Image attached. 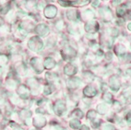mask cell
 <instances>
[{
  "label": "cell",
  "mask_w": 131,
  "mask_h": 130,
  "mask_svg": "<svg viewBox=\"0 0 131 130\" xmlns=\"http://www.w3.org/2000/svg\"><path fill=\"white\" fill-rule=\"evenodd\" d=\"M97 55H98L99 56H103V51H102L101 50H99L98 52H97Z\"/></svg>",
  "instance_id": "cell-20"
},
{
  "label": "cell",
  "mask_w": 131,
  "mask_h": 130,
  "mask_svg": "<svg viewBox=\"0 0 131 130\" xmlns=\"http://www.w3.org/2000/svg\"><path fill=\"white\" fill-rule=\"evenodd\" d=\"M92 3H93V4H92V6H93L97 7V6H99V4H100V1H94V2H93Z\"/></svg>",
  "instance_id": "cell-17"
},
{
  "label": "cell",
  "mask_w": 131,
  "mask_h": 130,
  "mask_svg": "<svg viewBox=\"0 0 131 130\" xmlns=\"http://www.w3.org/2000/svg\"><path fill=\"white\" fill-rule=\"evenodd\" d=\"M101 90L104 92H108V87H107V85L105 83H103L102 86H101Z\"/></svg>",
  "instance_id": "cell-16"
},
{
  "label": "cell",
  "mask_w": 131,
  "mask_h": 130,
  "mask_svg": "<svg viewBox=\"0 0 131 130\" xmlns=\"http://www.w3.org/2000/svg\"><path fill=\"white\" fill-rule=\"evenodd\" d=\"M103 129L104 130H115V128L111 124H107V125H104Z\"/></svg>",
  "instance_id": "cell-12"
},
{
  "label": "cell",
  "mask_w": 131,
  "mask_h": 130,
  "mask_svg": "<svg viewBox=\"0 0 131 130\" xmlns=\"http://www.w3.org/2000/svg\"><path fill=\"white\" fill-rule=\"evenodd\" d=\"M126 75H128L129 76H130V77H131V67H129V68L126 69Z\"/></svg>",
  "instance_id": "cell-18"
},
{
  "label": "cell",
  "mask_w": 131,
  "mask_h": 130,
  "mask_svg": "<svg viewBox=\"0 0 131 130\" xmlns=\"http://www.w3.org/2000/svg\"><path fill=\"white\" fill-rule=\"evenodd\" d=\"M126 120L128 122L131 123V111H129V112L126 114Z\"/></svg>",
  "instance_id": "cell-15"
},
{
  "label": "cell",
  "mask_w": 131,
  "mask_h": 130,
  "mask_svg": "<svg viewBox=\"0 0 131 130\" xmlns=\"http://www.w3.org/2000/svg\"><path fill=\"white\" fill-rule=\"evenodd\" d=\"M96 115H97L96 111L93 110H91L87 113V119H89L90 120H93V119H95V117H96Z\"/></svg>",
  "instance_id": "cell-9"
},
{
  "label": "cell",
  "mask_w": 131,
  "mask_h": 130,
  "mask_svg": "<svg viewBox=\"0 0 131 130\" xmlns=\"http://www.w3.org/2000/svg\"><path fill=\"white\" fill-rule=\"evenodd\" d=\"M83 92H84V95L86 97L92 98V97H95V96L97 95V91L96 88H94L93 86H86L84 89V90H83Z\"/></svg>",
  "instance_id": "cell-4"
},
{
  "label": "cell",
  "mask_w": 131,
  "mask_h": 130,
  "mask_svg": "<svg viewBox=\"0 0 131 130\" xmlns=\"http://www.w3.org/2000/svg\"><path fill=\"white\" fill-rule=\"evenodd\" d=\"M100 14L101 15V17L106 21H109L112 18V11H111V9L108 7H107V6H103V7L101 8V9H100Z\"/></svg>",
  "instance_id": "cell-2"
},
{
  "label": "cell",
  "mask_w": 131,
  "mask_h": 130,
  "mask_svg": "<svg viewBox=\"0 0 131 130\" xmlns=\"http://www.w3.org/2000/svg\"><path fill=\"white\" fill-rule=\"evenodd\" d=\"M127 28H128V30H129V31H131V22H129V23H128Z\"/></svg>",
  "instance_id": "cell-21"
},
{
  "label": "cell",
  "mask_w": 131,
  "mask_h": 130,
  "mask_svg": "<svg viewBox=\"0 0 131 130\" xmlns=\"http://www.w3.org/2000/svg\"><path fill=\"white\" fill-rule=\"evenodd\" d=\"M126 9L123 7V6H121V7H119V8H118L117 9V15H118V17H123L125 14H126Z\"/></svg>",
  "instance_id": "cell-8"
},
{
  "label": "cell",
  "mask_w": 131,
  "mask_h": 130,
  "mask_svg": "<svg viewBox=\"0 0 131 130\" xmlns=\"http://www.w3.org/2000/svg\"><path fill=\"white\" fill-rule=\"evenodd\" d=\"M109 86L111 89L114 92H117L119 90L121 86L120 78L118 75H113L109 78Z\"/></svg>",
  "instance_id": "cell-1"
},
{
  "label": "cell",
  "mask_w": 131,
  "mask_h": 130,
  "mask_svg": "<svg viewBox=\"0 0 131 130\" xmlns=\"http://www.w3.org/2000/svg\"><path fill=\"white\" fill-rule=\"evenodd\" d=\"M126 58H127V61H128V62L131 64V54H128Z\"/></svg>",
  "instance_id": "cell-19"
},
{
  "label": "cell",
  "mask_w": 131,
  "mask_h": 130,
  "mask_svg": "<svg viewBox=\"0 0 131 130\" xmlns=\"http://www.w3.org/2000/svg\"><path fill=\"white\" fill-rule=\"evenodd\" d=\"M114 52L118 56H125L126 53V50L124 45L123 44H118L115 46L114 48Z\"/></svg>",
  "instance_id": "cell-5"
},
{
  "label": "cell",
  "mask_w": 131,
  "mask_h": 130,
  "mask_svg": "<svg viewBox=\"0 0 131 130\" xmlns=\"http://www.w3.org/2000/svg\"><path fill=\"white\" fill-rule=\"evenodd\" d=\"M71 123H74V125L71 126V127L74 128H78L79 127V125H80V122L79 121H77V120H73V121H71Z\"/></svg>",
  "instance_id": "cell-13"
},
{
  "label": "cell",
  "mask_w": 131,
  "mask_h": 130,
  "mask_svg": "<svg viewBox=\"0 0 131 130\" xmlns=\"http://www.w3.org/2000/svg\"><path fill=\"white\" fill-rule=\"evenodd\" d=\"M97 112L100 114H105L108 111V107L107 106V104L105 103H100L97 105Z\"/></svg>",
  "instance_id": "cell-6"
},
{
  "label": "cell",
  "mask_w": 131,
  "mask_h": 130,
  "mask_svg": "<svg viewBox=\"0 0 131 130\" xmlns=\"http://www.w3.org/2000/svg\"><path fill=\"white\" fill-rule=\"evenodd\" d=\"M86 31L90 33H95L99 29V23L97 21H90L86 25Z\"/></svg>",
  "instance_id": "cell-3"
},
{
  "label": "cell",
  "mask_w": 131,
  "mask_h": 130,
  "mask_svg": "<svg viewBox=\"0 0 131 130\" xmlns=\"http://www.w3.org/2000/svg\"><path fill=\"white\" fill-rule=\"evenodd\" d=\"M113 107H114V108H115V110H117V111H119V109H120V103H118V101H115V102H114V105H113Z\"/></svg>",
  "instance_id": "cell-14"
},
{
  "label": "cell",
  "mask_w": 131,
  "mask_h": 130,
  "mask_svg": "<svg viewBox=\"0 0 131 130\" xmlns=\"http://www.w3.org/2000/svg\"><path fill=\"white\" fill-rule=\"evenodd\" d=\"M130 49H131V48H130Z\"/></svg>",
  "instance_id": "cell-22"
},
{
  "label": "cell",
  "mask_w": 131,
  "mask_h": 130,
  "mask_svg": "<svg viewBox=\"0 0 131 130\" xmlns=\"http://www.w3.org/2000/svg\"><path fill=\"white\" fill-rule=\"evenodd\" d=\"M112 58H113V53L112 52H107L105 53V59L107 61H112Z\"/></svg>",
  "instance_id": "cell-11"
},
{
  "label": "cell",
  "mask_w": 131,
  "mask_h": 130,
  "mask_svg": "<svg viewBox=\"0 0 131 130\" xmlns=\"http://www.w3.org/2000/svg\"><path fill=\"white\" fill-rule=\"evenodd\" d=\"M118 33H119V32H118V30L116 29L115 28H110V30H109V34H110V35L112 37H114V38L117 37L118 35Z\"/></svg>",
  "instance_id": "cell-10"
},
{
  "label": "cell",
  "mask_w": 131,
  "mask_h": 130,
  "mask_svg": "<svg viewBox=\"0 0 131 130\" xmlns=\"http://www.w3.org/2000/svg\"><path fill=\"white\" fill-rule=\"evenodd\" d=\"M103 100L104 101H106L107 103H112V100H113V96L112 94L108 92H104L103 94Z\"/></svg>",
  "instance_id": "cell-7"
}]
</instances>
